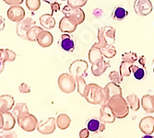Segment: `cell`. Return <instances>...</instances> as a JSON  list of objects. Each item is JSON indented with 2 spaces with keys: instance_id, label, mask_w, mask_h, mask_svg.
<instances>
[{
  "instance_id": "obj_1",
  "label": "cell",
  "mask_w": 154,
  "mask_h": 138,
  "mask_svg": "<svg viewBox=\"0 0 154 138\" xmlns=\"http://www.w3.org/2000/svg\"><path fill=\"white\" fill-rule=\"evenodd\" d=\"M113 110L117 119H124L129 114V106L128 101L122 95H116L105 103Z\"/></svg>"
},
{
  "instance_id": "obj_2",
  "label": "cell",
  "mask_w": 154,
  "mask_h": 138,
  "mask_svg": "<svg viewBox=\"0 0 154 138\" xmlns=\"http://www.w3.org/2000/svg\"><path fill=\"white\" fill-rule=\"evenodd\" d=\"M87 102L92 105H103L105 102V94L103 88L95 83L89 84V89L85 96Z\"/></svg>"
},
{
  "instance_id": "obj_3",
  "label": "cell",
  "mask_w": 154,
  "mask_h": 138,
  "mask_svg": "<svg viewBox=\"0 0 154 138\" xmlns=\"http://www.w3.org/2000/svg\"><path fill=\"white\" fill-rule=\"evenodd\" d=\"M17 122L22 130L28 133H32L36 130L39 122L34 115L31 114L30 112H24L17 116Z\"/></svg>"
},
{
  "instance_id": "obj_4",
  "label": "cell",
  "mask_w": 154,
  "mask_h": 138,
  "mask_svg": "<svg viewBox=\"0 0 154 138\" xmlns=\"http://www.w3.org/2000/svg\"><path fill=\"white\" fill-rule=\"evenodd\" d=\"M57 84L60 90L66 94L74 92L77 88V82L75 77L67 73H63L59 76L57 79Z\"/></svg>"
},
{
  "instance_id": "obj_5",
  "label": "cell",
  "mask_w": 154,
  "mask_h": 138,
  "mask_svg": "<svg viewBox=\"0 0 154 138\" xmlns=\"http://www.w3.org/2000/svg\"><path fill=\"white\" fill-rule=\"evenodd\" d=\"M69 74L75 78L79 76L85 77L87 76V70H88V63L85 60H76L71 64L69 65Z\"/></svg>"
},
{
  "instance_id": "obj_6",
  "label": "cell",
  "mask_w": 154,
  "mask_h": 138,
  "mask_svg": "<svg viewBox=\"0 0 154 138\" xmlns=\"http://www.w3.org/2000/svg\"><path fill=\"white\" fill-rule=\"evenodd\" d=\"M134 10L139 17H147L152 12L153 5L150 0H136L134 3Z\"/></svg>"
},
{
  "instance_id": "obj_7",
  "label": "cell",
  "mask_w": 154,
  "mask_h": 138,
  "mask_svg": "<svg viewBox=\"0 0 154 138\" xmlns=\"http://www.w3.org/2000/svg\"><path fill=\"white\" fill-rule=\"evenodd\" d=\"M55 127H57V120L54 117L47 118L45 120H42L37 124V131L42 134L48 135L54 132Z\"/></svg>"
},
{
  "instance_id": "obj_8",
  "label": "cell",
  "mask_w": 154,
  "mask_h": 138,
  "mask_svg": "<svg viewBox=\"0 0 154 138\" xmlns=\"http://www.w3.org/2000/svg\"><path fill=\"white\" fill-rule=\"evenodd\" d=\"M62 12L65 16L75 20L78 24H81L85 20V13L81 8H73L67 5L63 8Z\"/></svg>"
},
{
  "instance_id": "obj_9",
  "label": "cell",
  "mask_w": 154,
  "mask_h": 138,
  "mask_svg": "<svg viewBox=\"0 0 154 138\" xmlns=\"http://www.w3.org/2000/svg\"><path fill=\"white\" fill-rule=\"evenodd\" d=\"M78 22L71 19V18H69V17H63L59 22V30L60 32H62L63 33H72L76 31L77 29V27H78Z\"/></svg>"
},
{
  "instance_id": "obj_10",
  "label": "cell",
  "mask_w": 154,
  "mask_h": 138,
  "mask_svg": "<svg viewBox=\"0 0 154 138\" xmlns=\"http://www.w3.org/2000/svg\"><path fill=\"white\" fill-rule=\"evenodd\" d=\"M34 25H35V21L32 18H26V19L24 18L21 21L18 22L17 24V27H16L17 34L22 39H26L28 31Z\"/></svg>"
},
{
  "instance_id": "obj_11",
  "label": "cell",
  "mask_w": 154,
  "mask_h": 138,
  "mask_svg": "<svg viewBox=\"0 0 154 138\" xmlns=\"http://www.w3.org/2000/svg\"><path fill=\"white\" fill-rule=\"evenodd\" d=\"M8 18L14 22H20L25 18V10L22 7L16 5L11 6L7 12Z\"/></svg>"
},
{
  "instance_id": "obj_12",
  "label": "cell",
  "mask_w": 154,
  "mask_h": 138,
  "mask_svg": "<svg viewBox=\"0 0 154 138\" xmlns=\"http://www.w3.org/2000/svg\"><path fill=\"white\" fill-rule=\"evenodd\" d=\"M138 128L145 134H152L154 133V117H143L138 123Z\"/></svg>"
},
{
  "instance_id": "obj_13",
  "label": "cell",
  "mask_w": 154,
  "mask_h": 138,
  "mask_svg": "<svg viewBox=\"0 0 154 138\" xmlns=\"http://www.w3.org/2000/svg\"><path fill=\"white\" fill-rule=\"evenodd\" d=\"M99 119L101 122L104 123H114L116 117L114 114L113 110L110 109V107L106 104H103L100 109V115Z\"/></svg>"
},
{
  "instance_id": "obj_14",
  "label": "cell",
  "mask_w": 154,
  "mask_h": 138,
  "mask_svg": "<svg viewBox=\"0 0 154 138\" xmlns=\"http://www.w3.org/2000/svg\"><path fill=\"white\" fill-rule=\"evenodd\" d=\"M104 89V94H105V102L104 104L116 95H122V88L118 84H116L114 82H109L108 84L103 88Z\"/></svg>"
},
{
  "instance_id": "obj_15",
  "label": "cell",
  "mask_w": 154,
  "mask_h": 138,
  "mask_svg": "<svg viewBox=\"0 0 154 138\" xmlns=\"http://www.w3.org/2000/svg\"><path fill=\"white\" fill-rule=\"evenodd\" d=\"M99 31L103 33L107 44L114 45L115 41H116V31L115 28L111 27V26H105V27L100 28Z\"/></svg>"
},
{
  "instance_id": "obj_16",
  "label": "cell",
  "mask_w": 154,
  "mask_h": 138,
  "mask_svg": "<svg viewBox=\"0 0 154 138\" xmlns=\"http://www.w3.org/2000/svg\"><path fill=\"white\" fill-rule=\"evenodd\" d=\"M61 48L68 52H71L75 50V40L68 33H63L60 40Z\"/></svg>"
},
{
  "instance_id": "obj_17",
  "label": "cell",
  "mask_w": 154,
  "mask_h": 138,
  "mask_svg": "<svg viewBox=\"0 0 154 138\" xmlns=\"http://www.w3.org/2000/svg\"><path fill=\"white\" fill-rule=\"evenodd\" d=\"M14 98L10 95L0 96V112L4 113L11 110L14 107Z\"/></svg>"
},
{
  "instance_id": "obj_18",
  "label": "cell",
  "mask_w": 154,
  "mask_h": 138,
  "mask_svg": "<svg viewBox=\"0 0 154 138\" xmlns=\"http://www.w3.org/2000/svg\"><path fill=\"white\" fill-rule=\"evenodd\" d=\"M37 41H38V44H40L41 47L46 48V47H49V46H51L53 44L54 37H53V35H52V33L50 32L43 31L38 35Z\"/></svg>"
},
{
  "instance_id": "obj_19",
  "label": "cell",
  "mask_w": 154,
  "mask_h": 138,
  "mask_svg": "<svg viewBox=\"0 0 154 138\" xmlns=\"http://www.w3.org/2000/svg\"><path fill=\"white\" fill-rule=\"evenodd\" d=\"M141 108L148 113H153L154 112V95L147 94L144 95L141 100Z\"/></svg>"
},
{
  "instance_id": "obj_20",
  "label": "cell",
  "mask_w": 154,
  "mask_h": 138,
  "mask_svg": "<svg viewBox=\"0 0 154 138\" xmlns=\"http://www.w3.org/2000/svg\"><path fill=\"white\" fill-rule=\"evenodd\" d=\"M110 66V63L103 59L95 64H91V73L94 76H101L103 74L105 73V71Z\"/></svg>"
},
{
  "instance_id": "obj_21",
  "label": "cell",
  "mask_w": 154,
  "mask_h": 138,
  "mask_svg": "<svg viewBox=\"0 0 154 138\" xmlns=\"http://www.w3.org/2000/svg\"><path fill=\"white\" fill-rule=\"evenodd\" d=\"M87 128L92 133H103L105 130V123L101 122L100 119L93 118L87 122Z\"/></svg>"
},
{
  "instance_id": "obj_22",
  "label": "cell",
  "mask_w": 154,
  "mask_h": 138,
  "mask_svg": "<svg viewBox=\"0 0 154 138\" xmlns=\"http://www.w3.org/2000/svg\"><path fill=\"white\" fill-rule=\"evenodd\" d=\"M88 57H89V62L91 64H95L104 59L103 55L101 52V49L94 46V45H92L91 48L90 49L89 53H88Z\"/></svg>"
},
{
  "instance_id": "obj_23",
  "label": "cell",
  "mask_w": 154,
  "mask_h": 138,
  "mask_svg": "<svg viewBox=\"0 0 154 138\" xmlns=\"http://www.w3.org/2000/svg\"><path fill=\"white\" fill-rule=\"evenodd\" d=\"M3 114V126L2 130H12L16 125V118L13 115L12 112H7L2 113Z\"/></svg>"
},
{
  "instance_id": "obj_24",
  "label": "cell",
  "mask_w": 154,
  "mask_h": 138,
  "mask_svg": "<svg viewBox=\"0 0 154 138\" xmlns=\"http://www.w3.org/2000/svg\"><path fill=\"white\" fill-rule=\"evenodd\" d=\"M40 23L42 27L45 28L46 30L54 29L55 27V20L51 14H45L40 17Z\"/></svg>"
},
{
  "instance_id": "obj_25",
  "label": "cell",
  "mask_w": 154,
  "mask_h": 138,
  "mask_svg": "<svg viewBox=\"0 0 154 138\" xmlns=\"http://www.w3.org/2000/svg\"><path fill=\"white\" fill-rule=\"evenodd\" d=\"M128 15V11L123 7H116L112 12V19L116 21H121L124 20Z\"/></svg>"
},
{
  "instance_id": "obj_26",
  "label": "cell",
  "mask_w": 154,
  "mask_h": 138,
  "mask_svg": "<svg viewBox=\"0 0 154 138\" xmlns=\"http://www.w3.org/2000/svg\"><path fill=\"white\" fill-rule=\"evenodd\" d=\"M55 120H57V126L60 130H66V129H67L69 126H70L71 119L66 113L59 114Z\"/></svg>"
},
{
  "instance_id": "obj_27",
  "label": "cell",
  "mask_w": 154,
  "mask_h": 138,
  "mask_svg": "<svg viewBox=\"0 0 154 138\" xmlns=\"http://www.w3.org/2000/svg\"><path fill=\"white\" fill-rule=\"evenodd\" d=\"M128 101V104L129 106V109L132 110V112H137L141 107L140 100L136 94H129L127 98H125Z\"/></svg>"
},
{
  "instance_id": "obj_28",
  "label": "cell",
  "mask_w": 154,
  "mask_h": 138,
  "mask_svg": "<svg viewBox=\"0 0 154 138\" xmlns=\"http://www.w3.org/2000/svg\"><path fill=\"white\" fill-rule=\"evenodd\" d=\"M75 79L77 82V88H78L79 94L81 97H83V98H85V96H86L88 89H89V84H87L83 76H79Z\"/></svg>"
},
{
  "instance_id": "obj_29",
  "label": "cell",
  "mask_w": 154,
  "mask_h": 138,
  "mask_svg": "<svg viewBox=\"0 0 154 138\" xmlns=\"http://www.w3.org/2000/svg\"><path fill=\"white\" fill-rule=\"evenodd\" d=\"M101 49V52L103 55V57L106 58V59H112L114 58L116 53H117V51H116V48L114 46V45H106L103 48H100Z\"/></svg>"
},
{
  "instance_id": "obj_30",
  "label": "cell",
  "mask_w": 154,
  "mask_h": 138,
  "mask_svg": "<svg viewBox=\"0 0 154 138\" xmlns=\"http://www.w3.org/2000/svg\"><path fill=\"white\" fill-rule=\"evenodd\" d=\"M0 59L4 62H13L16 59V53L8 49H0Z\"/></svg>"
},
{
  "instance_id": "obj_31",
  "label": "cell",
  "mask_w": 154,
  "mask_h": 138,
  "mask_svg": "<svg viewBox=\"0 0 154 138\" xmlns=\"http://www.w3.org/2000/svg\"><path fill=\"white\" fill-rule=\"evenodd\" d=\"M44 30L42 29V28H40V27H37V26H32L31 29L28 31V32H27V35H26V39L27 40H31V41H35V40H37V37H38V35L43 32Z\"/></svg>"
},
{
  "instance_id": "obj_32",
  "label": "cell",
  "mask_w": 154,
  "mask_h": 138,
  "mask_svg": "<svg viewBox=\"0 0 154 138\" xmlns=\"http://www.w3.org/2000/svg\"><path fill=\"white\" fill-rule=\"evenodd\" d=\"M132 63H128V62H125L122 61L120 67H119V73L121 74V76L123 77H128L130 76L132 72H131V66H132Z\"/></svg>"
},
{
  "instance_id": "obj_33",
  "label": "cell",
  "mask_w": 154,
  "mask_h": 138,
  "mask_svg": "<svg viewBox=\"0 0 154 138\" xmlns=\"http://www.w3.org/2000/svg\"><path fill=\"white\" fill-rule=\"evenodd\" d=\"M131 72L137 80H142L146 76V69L143 67H139L137 65H135L134 64L131 66Z\"/></svg>"
},
{
  "instance_id": "obj_34",
  "label": "cell",
  "mask_w": 154,
  "mask_h": 138,
  "mask_svg": "<svg viewBox=\"0 0 154 138\" xmlns=\"http://www.w3.org/2000/svg\"><path fill=\"white\" fill-rule=\"evenodd\" d=\"M24 112H29V109H28L26 103H22V102L17 103L12 109V113L15 117H17L20 113H24Z\"/></svg>"
},
{
  "instance_id": "obj_35",
  "label": "cell",
  "mask_w": 154,
  "mask_h": 138,
  "mask_svg": "<svg viewBox=\"0 0 154 138\" xmlns=\"http://www.w3.org/2000/svg\"><path fill=\"white\" fill-rule=\"evenodd\" d=\"M137 59H138L137 54L134 52H124L122 54V61H125V62L134 64L135 62L137 61Z\"/></svg>"
},
{
  "instance_id": "obj_36",
  "label": "cell",
  "mask_w": 154,
  "mask_h": 138,
  "mask_svg": "<svg viewBox=\"0 0 154 138\" xmlns=\"http://www.w3.org/2000/svg\"><path fill=\"white\" fill-rule=\"evenodd\" d=\"M66 1L69 7L73 8H81L87 4L88 0H66Z\"/></svg>"
},
{
  "instance_id": "obj_37",
  "label": "cell",
  "mask_w": 154,
  "mask_h": 138,
  "mask_svg": "<svg viewBox=\"0 0 154 138\" xmlns=\"http://www.w3.org/2000/svg\"><path fill=\"white\" fill-rule=\"evenodd\" d=\"M109 79L111 82H114L116 84H120L123 81V76H121V74L117 71H112L109 74Z\"/></svg>"
},
{
  "instance_id": "obj_38",
  "label": "cell",
  "mask_w": 154,
  "mask_h": 138,
  "mask_svg": "<svg viewBox=\"0 0 154 138\" xmlns=\"http://www.w3.org/2000/svg\"><path fill=\"white\" fill-rule=\"evenodd\" d=\"M26 6L31 11H36L41 7L40 0H26Z\"/></svg>"
},
{
  "instance_id": "obj_39",
  "label": "cell",
  "mask_w": 154,
  "mask_h": 138,
  "mask_svg": "<svg viewBox=\"0 0 154 138\" xmlns=\"http://www.w3.org/2000/svg\"><path fill=\"white\" fill-rule=\"evenodd\" d=\"M0 138H18V134L13 130H2L0 129Z\"/></svg>"
},
{
  "instance_id": "obj_40",
  "label": "cell",
  "mask_w": 154,
  "mask_h": 138,
  "mask_svg": "<svg viewBox=\"0 0 154 138\" xmlns=\"http://www.w3.org/2000/svg\"><path fill=\"white\" fill-rule=\"evenodd\" d=\"M19 90L20 93H24V94H27V93H30L31 92V87L26 84V83H21L20 85V88H19Z\"/></svg>"
},
{
  "instance_id": "obj_41",
  "label": "cell",
  "mask_w": 154,
  "mask_h": 138,
  "mask_svg": "<svg viewBox=\"0 0 154 138\" xmlns=\"http://www.w3.org/2000/svg\"><path fill=\"white\" fill-rule=\"evenodd\" d=\"M90 136V131L88 128H83L79 132V138H88Z\"/></svg>"
},
{
  "instance_id": "obj_42",
  "label": "cell",
  "mask_w": 154,
  "mask_h": 138,
  "mask_svg": "<svg viewBox=\"0 0 154 138\" xmlns=\"http://www.w3.org/2000/svg\"><path fill=\"white\" fill-rule=\"evenodd\" d=\"M23 0H4V2L8 5L10 6H16V5H20Z\"/></svg>"
},
{
  "instance_id": "obj_43",
  "label": "cell",
  "mask_w": 154,
  "mask_h": 138,
  "mask_svg": "<svg viewBox=\"0 0 154 138\" xmlns=\"http://www.w3.org/2000/svg\"><path fill=\"white\" fill-rule=\"evenodd\" d=\"M51 8H52V13L57 12L60 9V4L57 3V2H53L51 4Z\"/></svg>"
},
{
  "instance_id": "obj_44",
  "label": "cell",
  "mask_w": 154,
  "mask_h": 138,
  "mask_svg": "<svg viewBox=\"0 0 154 138\" xmlns=\"http://www.w3.org/2000/svg\"><path fill=\"white\" fill-rule=\"evenodd\" d=\"M137 62L139 63V64H140L143 68H146V58H145L144 55L139 56L138 59H137Z\"/></svg>"
},
{
  "instance_id": "obj_45",
  "label": "cell",
  "mask_w": 154,
  "mask_h": 138,
  "mask_svg": "<svg viewBox=\"0 0 154 138\" xmlns=\"http://www.w3.org/2000/svg\"><path fill=\"white\" fill-rule=\"evenodd\" d=\"M5 27V20L2 18V16H0V32H1Z\"/></svg>"
},
{
  "instance_id": "obj_46",
  "label": "cell",
  "mask_w": 154,
  "mask_h": 138,
  "mask_svg": "<svg viewBox=\"0 0 154 138\" xmlns=\"http://www.w3.org/2000/svg\"><path fill=\"white\" fill-rule=\"evenodd\" d=\"M4 68H5V62L0 59V75L4 71Z\"/></svg>"
},
{
  "instance_id": "obj_47",
  "label": "cell",
  "mask_w": 154,
  "mask_h": 138,
  "mask_svg": "<svg viewBox=\"0 0 154 138\" xmlns=\"http://www.w3.org/2000/svg\"><path fill=\"white\" fill-rule=\"evenodd\" d=\"M3 126V114L0 112V129Z\"/></svg>"
},
{
  "instance_id": "obj_48",
  "label": "cell",
  "mask_w": 154,
  "mask_h": 138,
  "mask_svg": "<svg viewBox=\"0 0 154 138\" xmlns=\"http://www.w3.org/2000/svg\"><path fill=\"white\" fill-rule=\"evenodd\" d=\"M142 138H154V136H152L151 134H145Z\"/></svg>"
},
{
  "instance_id": "obj_49",
  "label": "cell",
  "mask_w": 154,
  "mask_h": 138,
  "mask_svg": "<svg viewBox=\"0 0 154 138\" xmlns=\"http://www.w3.org/2000/svg\"><path fill=\"white\" fill-rule=\"evenodd\" d=\"M45 1L47 2V3H49V4H52V3L54 1V0H45Z\"/></svg>"
},
{
  "instance_id": "obj_50",
  "label": "cell",
  "mask_w": 154,
  "mask_h": 138,
  "mask_svg": "<svg viewBox=\"0 0 154 138\" xmlns=\"http://www.w3.org/2000/svg\"><path fill=\"white\" fill-rule=\"evenodd\" d=\"M60 1H66V0H60Z\"/></svg>"
},
{
  "instance_id": "obj_51",
  "label": "cell",
  "mask_w": 154,
  "mask_h": 138,
  "mask_svg": "<svg viewBox=\"0 0 154 138\" xmlns=\"http://www.w3.org/2000/svg\"><path fill=\"white\" fill-rule=\"evenodd\" d=\"M153 73H154V67H153Z\"/></svg>"
}]
</instances>
